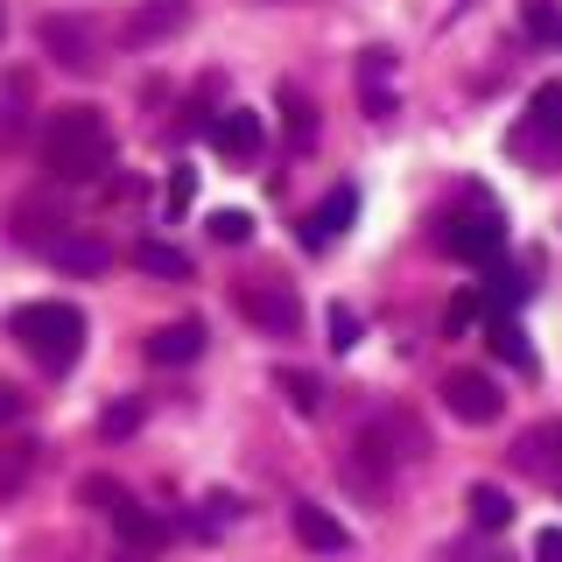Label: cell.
<instances>
[{
    "instance_id": "1",
    "label": "cell",
    "mask_w": 562,
    "mask_h": 562,
    "mask_svg": "<svg viewBox=\"0 0 562 562\" xmlns=\"http://www.w3.org/2000/svg\"><path fill=\"white\" fill-rule=\"evenodd\" d=\"M43 169L57 176V183H92V176L113 169V127H105L99 105H57V113L43 120Z\"/></svg>"
},
{
    "instance_id": "2",
    "label": "cell",
    "mask_w": 562,
    "mask_h": 562,
    "mask_svg": "<svg viewBox=\"0 0 562 562\" xmlns=\"http://www.w3.org/2000/svg\"><path fill=\"white\" fill-rule=\"evenodd\" d=\"M436 443H429V429L408 415V408H373L359 422V443H351V464H345V479L359 485V492H386V471L394 464H422Z\"/></svg>"
},
{
    "instance_id": "3",
    "label": "cell",
    "mask_w": 562,
    "mask_h": 562,
    "mask_svg": "<svg viewBox=\"0 0 562 562\" xmlns=\"http://www.w3.org/2000/svg\"><path fill=\"white\" fill-rule=\"evenodd\" d=\"M8 338L29 351L43 373H70L85 351V310L78 303H22L8 316Z\"/></svg>"
},
{
    "instance_id": "4",
    "label": "cell",
    "mask_w": 562,
    "mask_h": 562,
    "mask_svg": "<svg viewBox=\"0 0 562 562\" xmlns=\"http://www.w3.org/2000/svg\"><path fill=\"white\" fill-rule=\"evenodd\" d=\"M239 316L260 330V338H295V330H303V303H295V289L274 281V274L239 281Z\"/></svg>"
},
{
    "instance_id": "5",
    "label": "cell",
    "mask_w": 562,
    "mask_h": 562,
    "mask_svg": "<svg viewBox=\"0 0 562 562\" xmlns=\"http://www.w3.org/2000/svg\"><path fill=\"white\" fill-rule=\"evenodd\" d=\"M506 148H514L520 162H549V155H562V78L527 99V113H520V127L506 134Z\"/></svg>"
},
{
    "instance_id": "6",
    "label": "cell",
    "mask_w": 562,
    "mask_h": 562,
    "mask_svg": "<svg viewBox=\"0 0 562 562\" xmlns=\"http://www.w3.org/2000/svg\"><path fill=\"white\" fill-rule=\"evenodd\" d=\"M443 408L457 422H471V429H485V422L506 415V394L492 373H471V366H457V373H443Z\"/></svg>"
},
{
    "instance_id": "7",
    "label": "cell",
    "mask_w": 562,
    "mask_h": 562,
    "mask_svg": "<svg viewBox=\"0 0 562 562\" xmlns=\"http://www.w3.org/2000/svg\"><path fill=\"white\" fill-rule=\"evenodd\" d=\"M443 246L457 260H492L506 246V218H499V204H464L457 218L443 225Z\"/></svg>"
},
{
    "instance_id": "8",
    "label": "cell",
    "mask_w": 562,
    "mask_h": 562,
    "mask_svg": "<svg viewBox=\"0 0 562 562\" xmlns=\"http://www.w3.org/2000/svg\"><path fill=\"white\" fill-rule=\"evenodd\" d=\"M35 35H43V49L57 57V70H78V78L99 70V29L85 22V14H43Z\"/></svg>"
},
{
    "instance_id": "9",
    "label": "cell",
    "mask_w": 562,
    "mask_h": 562,
    "mask_svg": "<svg viewBox=\"0 0 562 562\" xmlns=\"http://www.w3.org/2000/svg\"><path fill=\"white\" fill-rule=\"evenodd\" d=\"M183 22H190V0H140L127 22H120V43H127V49L169 43V35H183Z\"/></svg>"
},
{
    "instance_id": "10",
    "label": "cell",
    "mask_w": 562,
    "mask_h": 562,
    "mask_svg": "<svg viewBox=\"0 0 562 562\" xmlns=\"http://www.w3.org/2000/svg\"><path fill=\"white\" fill-rule=\"evenodd\" d=\"M289 527H295V541H303V549H316V555H345V549H351V527H345L338 514H324L316 499H295V506H289Z\"/></svg>"
},
{
    "instance_id": "11",
    "label": "cell",
    "mask_w": 562,
    "mask_h": 562,
    "mask_svg": "<svg viewBox=\"0 0 562 562\" xmlns=\"http://www.w3.org/2000/svg\"><path fill=\"white\" fill-rule=\"evenodd\" d=\"M514 471L562 485V422H535V429L520 436V443H514Z\"/></svg>"
},
{
    "instance_id": "12",
    "label": "cell",
    "mask_w": 562,
    "mask_h": 562,
    "mask_svg": "<svg viewBox=\"0 0 562 562\" xmlns=\"http://www.w3.org/2000/svg\"><path fill=\"white\" fill-rule=\"evenodd\" d=\"M351 218H359V190L338 183V190H330V198L303 218V246H310V254H324L330 239H345V225H351Z\"/></svg>"
},
{
    "instance_id": "13",
    "label": "cell",
    "mask_w": 562,
    "mask_h": 562,
    "mask_svg": "<svg viewBox=\"0 0 562 562\" xmlns=\"http://www.w3.org/2000/svg\"><path fill=\"white\" fill-rule=\"evenodd\" d=\"M64 233H70L64 204H49V198H22V204H14V239H22V246H43V254H49Z\"/></svg>"
},
{
    "instance_id": "14",
    "label": "cell",
    "mask_w": 562,
    "mask_h": 562,
    "mask_svg": "<svg viewBox=\"0 0 562 562\" xmlns=\"http://www.w3.org/2000/svg\"><path fill=\"white\" fill-rule=\"evenodd\" d=\"M29 120H35V78L29 70H8L0 78V148H14L29 134Z\"/></svg>"
},
{
    "instance_id": "15",
    "label": "cell",
    "mask_w": 562,
    "mask_h": 562,
    "mask_svg": "<svg viewBox=\"0 0 562 562\" xmlns=\"http://www.w3.org/2000/svg\"><path fill=\"white\" fill-rule=\"evenodd\" d=\"M211 140H218L225 162H254V155H260V113H246V105H225V113L211 120Z\"/></svg>"
},
{
    "instance_id": "16",
    "label": "cell",
    "mask_w": 562,
    "mask_h": 562,
    "mask_svg": "<svg viewBox=\"0 0 562 562\" xmlns=\"http://www.w3.org/2000/svg\"><path fill=\"white\" fill-rule=\"evenodd\" d=\"M359 105H366V120L394 113V49H366L359 57Z\"/></svg>"
},
{
    "instance_id": "17",
    "label": "cell",
    "mask_w": 562,
    "mask_h": 562,
    "mask_svg": "<svg viewBox=\"0 0 562 562\" xmlns=\"http://www.w3.org/2000/svg\"><path fill=\"white\" fill-rule=\"evenodd\" d=\"M148 359H155V366H190V359H204V324H198V316H176V324L148 330Z\"/></svg>"
},
{
    "instance_id": "18",
    "label": "cell",
    "mask_w": 562,
    "mask_h": 562,
    "mask_svg": "<svg viewBox=\"0 0 562 562\" xmlns=\"http://www.w3.org/2000/svg\"><path fill=\"white\" fill-rule=\"evenodd\" d=\"M49 260H57L64 274H105L113 268V246L92 239V233H64L57 246H49Z\"/></svg>"
},
{
    "instance_id": "19",
    "label": "cell",
    "mask_w": 562,
    "mask_h": 562,
    "mask_svg": "<svg viewBox=\"0 0 562 562\" xmlns=\"http://www.w3.org/2000/svg\"><path fill=\"white\" fill-rule=\"evenodd\" d=\"M274 105H281V127H289V148L303 155V148H316V105H310V92L303 85H281L274 92Z\"/></svg>"
},
{
    "instance_id": "20",
    "label": "cell",
    "mask_w": 562,
    "mask_h": 562,
    "mask_svg": "<svg viewBox=\"0 0 562 562\" xmlns=\"http://www.w3.org/2000/svg\"><path fill=\"white\" fill-rule=\"evenodd\" d=\"M134 268L155 274V281H190V254H183V246H169V239H140L134 246Z\"/></svg>"
},
{
    "instance_id": "21",
    "label": "cell",
    "mask_w": 562,
    "mask_h": 562,
    "mask_svg": "<svg viewBox=\"0 0 562 562\" xmlns=\"http://www.w3.org/2000/svg\"><path fill=\"white\" fill-rule=\"evenodd\" d=\"M113 527H120V541H127L134 555H148V549H162V541H169V520H155L140 499H134V506H127V514H120Z\"/></svg>"
},
{
    "instance_id": "22",
    "label": "cell",
    "mask_w": 562,
    "mask_h": 562,
    "mask_svg": "<svg viewBox=\"0 0 562 562\" xmlns=\"http://www.w3.org/2000/svg\"><path fill=\"white\" fill-rule=\"evenodd\" d=\"M464 506H471V527H479V535H499V527L514 520V499H506L499 485H471Z\"/></svg>"
},
{
    "instance_id": "23",
    "label": "cell",
    "mask_w": 562,
    "mask_h": 562,
    "mask_svg": "<svg viewBox=\"0 0 562 562\" xmlns=\"http://www.w3.org/2000/svg\"><path fill=\"white\" fill-rule=\"evenodd\" d=\"M274 386L289 394V408H295V415H324V380H316V373H303V366H281V373H274Z\"/></svg>"
},
{
    "instance_id": "24",
    "label": "cell",
    "mask_w": 562,
    "mask_h": 562,
    "mask_svg": "<svg viewBox=\"0 0 562 562\" xmlns=\"http://www.w3.org/2000/svg\"><path fill=\"white\" fill-rule=\"evenodd\" d=\"M78 499L92 506V514H105V520H120V514H127V506H134V492L120 485V479H105V471H92V479L78 485Z\"/></svg>"
},
{
    "instance_id": "25",
    "label": "cell",
    "mask_w": 562,
    "mask_h": 562,
    "mask_svg": "<svg viewBox=\"0 0 562 562\" xmlns=\"http://www.w3.org/2000/svg\"><path fill=\"white\" fill-rule=\"evenodd\" d=\"M29 471H35V443H0V499H14L29 485Z\"/></svg>"
},
{
    "instance_id": "26",
    "label": "cell",
    "mask_w": 562,
    "mask_h": 562,
    "mask_svg": "<svg viewBox=\"0 0 562 562\" xmlns=\"http://www.w3.org/2000/svg\"><path fill=\"white\" fill-rule=\"evenodd\" d=\"M211 239H218V246H246V239H254V218H246V211H211Z\"/></svg>"
},
{
    "instance_id": "27",
    "label": "cell",
    "mask_w": 562,
    "mask_h": 562,
    "mask_svg": "<svg viewBox=\"0 0 562 562\" xmlns=\"http://www.w3.org/2000/svg\"><path fill=\"white\" fill-rule=\"evenodd\" d=\"M134 429H140V401H113V408L99 415V436H113V443H120V436H134Z\"/></svg>"
},
{
    "instance_id": "28",
    "label": "cell",
    "mask_w": 562,
    "mask_h": 562,
    "mask_svg": "<svg viewBox=\"0 0 562 562\" xmlns=\"http://www.w3.org/2000/svg\"><path fill=\"white\" fill-rule=\"evenodd\" d=\"M492 351H499V359H514V366H527V345H520V324H514V316H492Z\"/></svg>"
},
{
    "instance_id": "29",
    "label": "cell",
    "mask_w": 562,
    "mask_h": 562,
    "mask_svg": "<svg viewBox=\"0 0 562 562\" xmlns=\"http://www.w3.org/2000/svg\"><path fill=\"white\" fill-rule=\"evenodd\" d=\"M225 520H239V499H225V492H211V499H204V514L190 520V527H198V535H218Z\"/></svg>"
},
{
    "instance_id": "30",
    "label": "cell",
    "mask_w": 562,
    "mask_h": 562,
    "mask_svg": "<svg viewBox=\"0 0 562 562\" xmlns=\"http://www.w3.org/2000/svg\"><path fill=\"white\" fill-rule=\"evenodd\" d=\"M443 562H506V549H499V541H450V549H443Z\"/></svg>"
},
{
    "instance_id": "31",
    "label": "cell",
    "mask_w": 562,
    "mask_h": 562,
    "mask_svg": "<svg viewBox=\"0 0 562 562\" xmlns=\"http://www.w3.org/2000/svg\"><path fill=\"white\" fill-rule=\"evenodd\" d=\"M520 22H527V35H562L555 0H527V8H520Z\"/></svg>"
},
{
    "instance_id": "32",
    "label": "cell",
    "mask_w": 562,
    "mask_h": 562,
    "mask_svg": "<svg viewBox=\"0 0 562 562\" xmlns=\"http://www.w3.org/2000/svg\"><path fill=\"white\" fill-rule=\"evenodd\" d=\"M330 345H338V351H351V345H359V310L330 303Z\"/></svg>"
},
{
    "instance_id": "33",
    "label": "cell",
    "mask_w": 562,
    "mask_h": 562,
    "mask_svg": "<svg viewBox=\"0 0 562 562\" xmlns=\"http://www.w3.org/2000/svg\"><path fill=\"white\" fill-rule=\"evenodd\" d=\"M190 198H198V176L176 169V176H169V218H176V211H190Z\"/></svg>"
},
{
    "instance_id": "34",
    "label": "cell",
    "mask_w": 562,
    "mask_h": 562,
    "mask_svg": "<svg viewBox=\"0 0 562 562\" xmlns=\"http://www.w3.org/2000/svg\"><path fill=\"white\" fill-rule=\"evenodd\" d=\"M535 562H562V527H541L535 535Z\"/></svg>"
},
{
    "instance_id": "35",
    "label": "cell",
    "mask_w": 562,
    "mask_h": 562,
    "mask_svg": "<svg viewBox=\"0 0 562 562\" xmlns=\"http://www.w3.org/2000/svg\"><path fill=\"white\" fill-rule=\"evenodd\" d=\"M471 324H479V295H457V303H450V330H471Z\"/></svg>"
},
{
    "instance_id": "36",
    "label": "cell",
    "mask_w": 562,
    "mask_h": 562,
    "mask_svg": "<svg viewBox=\"0 0 562 562\" xmlns=\"http://www.w3.org/2000/svg\"><path fill=\"white\" fill-rule=\"evenodd\" d=\"M22 408H29V401H22V394H14V386H8V380H0V429H8V422H22Z\"/></svg>"
}]
</instances>
